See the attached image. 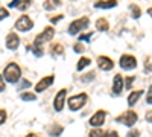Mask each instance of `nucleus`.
<instances>
[{
  "label": "nucleus",
  "instance_id": "2f4dec72",
  "mask_svg": "<svg viewBox=\"0 0 152 137\" xmlns=\"http://www.w3.org/2000/svg\"><path fill=\"white\" fill-rule=\"evenodd\" d=\"M21 3V0H12V2L8 3V8H18Z\"/></svg>",
  "mask_w": 152,
  "mask_h": 137
},
{
  "label": "nucleus",
  "instance_id": "f8f14e48",
  "mask_svg": "<svg viewBox=\"0 0 152 137\" xmlns=\"http://www.w3.org/2000/svg\"><path fill=\"white\" fill-rule=\"evenodd\" d=\"M97 67L104 72H108L114 67V61L110 58V56H105V55H100L97 56Z\"/></svg>",
  "mask_w": 152,
  "mask_h": 137
},
{
  "label": "nucleus",
  "instance_id": "423d86ee",
  "mask_svg": "<svg viewBox=\"0 0 152 137\" xmlns=\"http://www.w3.org/2000/svg\"><path fill=\"white\" fill-rule=\"evenodd\" d=\"M32 28H34V21H32V18H31L29 15H26V14L20 15V17L17 18V21H15V29L20 31V32H29Z\"/></svg>",
  "mask_w": 152,
  "mask_h": 137
},
{
  "label": "nucleus",
  "instance_id": "f257e3e1",
  "mask_svg": "<svg viewBox=\"0 0 152 137\" xmlns=\"http://www.w3.org/2000/svg\"><path fill=\"white\" fill-rule=\"evenodd\" d=\"M55 37V29L52 26H47L43 29L41 34H38L34 40V44H32V52L37 58H41L44 55V44L49 43Z\"/></svg>",
  "mask_w": 152,
  "mask_h": 137
},
{
  "label": "nucleus",
  "instance_id": "412c9836",
  "mask_svg": "<svg viewBox=\"0 0 152 137\" xmlns=\"http://www.w3.org/2000/svg\"><path fill=\"white\" fill-rule=\"evenodd\" d=\"M129 11H131V17L134 18V20H138L142 17V9H140V6L138 5H129Z\"/></svg>",
  "mask_w": 152,
  "mask_h": 137
},
{
  "label": "nucleus",
  "instance_id": "a211bd4d",
  "mask_svg": "<svg viewBox=\"0 0 152 137\" xmlns=\"http://www.w3.org/2000/svg\"><path fill=\"white\" fill-rule=\"evenodd\" d=\"M90 64H91V59H90V58H88V56H81L79 61H78V64H76V70L81 72V70H84L85 67H88Z\"/></svg>",
  "mask_w": 152,
  "mask_h": 137
},
{
  "label": "nucleus",
  "instance_id": "7c9ffc66",
  "mask_svg": "<svg viewBox=\"0 0 152 137\" xmlns=\"http://www.w3.org/2000/svg\"><path fill=\"white\" fill-rule=\"evenodd\" d=\"M126 137H140V131L138 130H131V131H128Z\"/></svg>",
  "mask_w": 152,
  "mask_h": 137
},
{
  "label": "nucleus",
  "instance_id": "c9c22d12",
  "mask_svg": "<svg viewBox=\"0 0 152 137\" xmlns=\"http://www.w3.org/2000/svg\"><path fill=\"white\" fill-rule=\"evenodd\" d=\"M5 120H6V111L5 110H0V125L5 123Z\"/></svg>",
  "mask_w": 152,
  "mask_h": 137
},
{
  "label": "nucleus",
  "instance_id": "ddd939ff",
  "mask_svg": "<svg viewBox=\"0 0 152 137\" xmlns=\"http://www.w3.org/2000/svg\"><path fill=\"white\" fill-rule=\"evenodd\" d=\"M20 46V37L15 32H11L6 35V47L9 51H17Z\"/></svg>",
  "mask_w": 152,
  "mask_h": 137
},
{
  "label": "nucleus",
  "instance_id": "aec40b11",
  "mask_svg": "<svg viewBox=\"0 0 152 137\" xmlns=\"http://www.w3.org/2000/svg\"><path fill=\"white\" fill-rule=\"evenodd\" d=\"M62 131H64V128H62L61 125H58V123H53V125L49 128V134L52 136V137H58V136H61Z\"/></svg>",
  "mask_w": 152,
  "mask_h": 137
},
{
  "label": "nucleus",
  "instance_id": "4468645a",
  "mask_svg": "<svg viewBox=\"0 0 152 137\" xmlns=\"http://www.w3.org/2000/svg\"><path fill=\"white\" fill-rule=\"evenodd\" d=\"M96 9H111L117 6V0H97L93 3Z\"/></svg>",
  "mask_w": 152,
  "mask_h": 137
},
{
  "label": "nucleus",
  "instance_id": "2eb2a0df",
  "mask_svg": "<svg viewBox=\"0 0 152 137\" xmlns=\"http://www.w3.org/2000/svg\"><path fill=\"white\" fill-rule=\"evenodd\" d=\"M143 90H135V92H131L129 96H128V105L129 107H134L137 102H138V99H140L143 96Z\"/></svg>",
  "mask_w": 152,
  "mask_h": 137
},
{
  "label": "nucleus",
  "instance_id": "4be33fe9",
  "mask_svg": "<svg viewBox=\"0 0 152 137\" xmlns=\"http://www.w3.org/2000/svg\"><path fill=\"white\" fill-rule=\"evenodd\" d=\"M94 78H96V72H93V70H91V72H88V73L82 75V76H81V81L87 84V82H91Z\"/></svg>",
  "mask_w": 152,
  "mask_h": 137
},
{
  "label": "nucleus",
  "instance_id": "6ab92c4d",
  "mask_svg": "<svg viewBox=\"0 0 152 137\" xmlns=\"http://www.w3.org/2000/svg\"><path fill=\"white\" fill-rule=\"evenodd\" d=\"M61 3H62L61 0H46V2L43 3V8H44L46 11H53V9L58 8Z\"/></svg>",
  "mask_w": 152,
  "mask_h": 137
},
{
  "label": "nucleus",
  "instance_id": "f3484780",
  "mask_svg": "<svg viewBox=\"0 0 152 137\" xmlns=\"http://www.w3.org/2000/svg\"><path fill=\"white\" fill-rule=\"evenodd\" d=\"M49 52H50L52 56H59V55H62V52H64V46H62L61 43H55L49 49Z\"/></svg>",
  "mask_w": 152,
  "mask_h": 137
},
{
  "label": "nucleus",
  "instance_id": "1a4fd4ad",
  "mask_svg": "<svg viewBox=\"0 0 152 137\" xmlns=\"http://www.w3.org/2000/svg\"><path fill=\"white\" fill-rule=\"evenodd\" d=\"M123 89H125V82H123L122 75H120V73L114 75V78H113V87H111V93H113V96H119V95H122Z\"/></svg>",
  "mask_w": 152,
  "mask_h": 137
},
{
  "label": "nucleus",
  "instance_id": "20e7f679",
  "mask_svg": "<svg viewBox=\"0 0 152 137\" xmlns=\"http://www.w3.org/2000/svg\"><path fill=\"white\" fill-rule=\"evenodd\" d=\"M88 24H90V18L88 17H81V18H76L70 23V26H69V34L70 35H78L81 31L87 29L88 28Z\"/></svg>",
  "mask_w": 152,
  "mask_h": 137
},
{
  "label": "nucleus",
  "instance_id": "cd10ccee",
  "mask_svg": "<svg viewBox=\"0 0 152 137\" xmlns=\"http://www.w3.org/2000/svg\"><path fill=\"white\" fill-rule=\"evenodd\" d=\"M102 137H120V136H119V133L116 130H110V131H105L102 134Z\"/></svg>",
  "mask_w": 152,
  "mask_h": 137
},
{
  "label": "nucleus",
  "instance_id": "58836bf2",
  "mask_svg": "<svg viewBox=\"0 0 152 137\" xmlns=\"http://www.w3.org/2000/svg\"><path fill=\"white\" fill-rule=\"evenodd\" d=\"M148 14H149V15H151V17H152V6H151V8H149V9H148Z\"/></svg>",
  "mask_w": 152,
  "mask_h": 137
},
{
  "label": "nucleus",
  "instance_id": "72a5a7b5",
  "mask_svg": "<svg viewBox=\"0 0 152 137\" xmlns=\"http://www.w3.org/2000/svg\"><path fill=\"white\" fill-rule=\"evenodd\" d=\"M6 89V84H5V79H3V75H0V93L5 92Z\"/></svg>",
  "mask_w": 152,
  "mask_h": 137
},
{
  "label": "nucleus",
  "instance_id": "a878e982",
  "mask_svg": "<svg viewBox=\"0 0 152 137\" xmlns=\"http://www.w3.org/2000/svg\"><path fill=\"white\" fill-rule=\"evenodd\" d=\"M104 131L100 130V128H93L90 133H88V137H102Z\"/></svg>",
  "mask_w": 152,
  "mask_h": 137
},
{
  "label": "nucleus",
  "instance_id": "bb28decb",
  "mask_svg": "<svg viewBox=\"0 0 152 137\" xmlns=\"http://www.w3.org/2000/svg\"><path fill=\"white\" fill-rule=\"evenodd\" d=\"M73 51H75L76 53H81V52L85 51V46H84L82 43H76V44L73 46Z\"/></svg>",
  "mask_w": 152,
  "mask_h": 137
},
{
  "label": "nucleus",
  "instance_id": "4c0bfd02",
  "mask_svg": "<svg viewBox=\"0 0 152 137\" xmlns=\"http://www.w3.org/2000/svg\"><path fill=\"white\" fill-rule=\"evenodd\" d=\"M26 137H40V136H37V134H34V133H29Z\"/></svg>",
  "mask_w": 152,
  "mask_h": 137
},
{
  "label": "nucleus",
  "instance_id": "393cba45",
  "mask_svg": "<svg viewBox=\"0 0 152 137\" xmlns=\"http://www.w3.org/2000/svg\"><path fill=\"white\" fill-rule=\"evenodd\" d=\"M134 81H135V76H126V78H123L125 89H131L132 84H134Z\"/></svg>",
  "mask_w": 152,
  "mask_h": 137
},
{
  "label": "nucleus",
  "instance_id": "0eeeda50",
  "mask_svg": "<svg viewBox=\"0 0 152 137\" xmlns=\"http://www.w3.org/2000/svg\"><path fill=\"white\" fill-rule=\"evenodd\" d=\"M119 66L123 69V70H134L137 67V58L134 55H129V53H123L120 56V61H119Z\"/></svg>",
  "mask_w": 152,
  "mask_h": 137
},
{
  "label": "nucleus",
  "instance_id": "f704fd0d",
  "mask_svg": "<svg viewBox=\"0 0 152 137\" xmlns=\"http://www.w3.org/2000/svg\"><path fill=\"white\" fill-rule=\"evenodd\" d=\"M28 87H31V81H28V79H23V81H21V85H20V90H23V89H28Z\"/></svg>",
  "mask_w": 152,
  "mask_h": 137
},
{
  "label": "nucleus",
  "instance_id": "9b49d317",
  "mask_svg": "<svg viewBox=\"0 0 152 137\" xmlns=\"http://www.w3.org/2000/svg\"><path fill=\"white\" fill-rule=\"evenodd\" d=\"M66 96H67V90H66V89H61V90L55 95V99H53V108H55V111H61L62 108H64Z\"/></svg>",
  "mask_w": 152,
  "mask_h": 137
},
{
  "label": "nucleus",
  "instance_id": "dca6fc26",
  "mask_svg": "<svg viewBox=\"0 0 152 137\" xmlns=\"http://www.w3.org/2000/svg\"><path fill=\"white\" fill-rule=\"evenodd\" d=\"M96 29H97L99 32H107V31L110 29V23H108V20L104 18V17L97 18V20H96Z\"/></svg>",
  "mask_w": 152,
  "mask_h": 137
},
{
  "label": "nucleus",
  "instance_id": "5701e85b",
  "mask_svg": "<svg viewBox=\"0 0 152 137\" xmlns=\"http://www.w3.org/2000/svg\"><path fill=\"white\" fill-rule=\"evenodd\" d=\"M20 97H21V101H37V95H34V93H28V92H24V93H21L20 95Z\"/></svg>",
  "mask_w": 152,
  "mask_h": 137
},
{
  "label": "nucleus",
  "instance_id": "b1692460",
  "mask_svg": "<svg viewBox=\"0 0 152 137\" xmlns=\"http://www.w3.org/2000/svg\"><path fill=\"white\" fill-rule=\"evenodd\" d=\"M93 32H87V34H82V35H79V43H82V41H85V43H88L91 38H93Z\"/></svg>",
  "mask_w": 152,
  "mask_h": 137
},
{
  "label": "nucleus",
  "instance_id": "39448f33",
  "mask_svg": "<svg viewBox=\"0 0 152 137\" xmlns=\"http://www.w3.org/2000/svg\"><path fill=\"white\" fill-rule=\"evenodd\" d=\"M116 120H117L119 123H122V125L131 128V127H134L135 123H137V120H138V114L135 113L134 110H128V111H125V113H122L120 116H117Z\"/></svg>",
  "mask_w": 152,
  "mask_h": 137
},
{
  "label": "nucleus",
  "instance_id": "6e6552de",
  "mask_svg": "<svg viewBox=\"0 0 152 137\" xmlns=\"http://www.w3.org/2000/svg\"><path fill=\"white\" fill-rule=\"evenodd\" d=\"M105 117H107V111L105 110H99V111H96V113L90 117L88 123H90L93 128H100L105 123Z\"/></svg>",
  "mask_w": 152,
  "mask_h": 137
},
{
  "label": "nucleus",
  "instance_id": "c756f323",
  "mask_svg": "<svg viewBox=\"0 0 152 137\" xmlns=\"http://www.w3.org/2000/svg\"><path fill=\"white\" fill-rule=\"evenodd\" d=\"M8 17H9V11L6 8H0V21L8 18Z\"/></svg>",
  "mask_w": 152,
  "mask_h": 137
},
{
  "label": "nucleus",
  "instance_id": "9d476101",
  "mask_svg": "<svg viewBox=\"0 0 152 137\" xmlns=\"http://www.w3.org/2000/svg\"><path fill=\"white\" fill-rule=\"evenodd\" d=\"M53 81H55V76H53V75L41 78L40 81H38V82L35 84V93H43L44 90H47L49 87L53 84Z\"/></svg>",
  "mask_w": 152,
  "mask_h": 137
},
{
  "label": "nucleus",
  "instance_id": "f03ea898",
  "mask_svg": "<svg viewBox=\"0 0 152 137\" xmlns=\"http://www.w3.org/2000/svg\"><path fill=\"white\" fill-rule=\"evenodd\" d=\"M20 76H21V69H20V66L17 63H9L3 70V79L9 84L18 82Z\"/></svg>",
  "mask_w": 152,
  "mask_h": 137
},
{
  "label": "nucleus",
  "instance_id": "c85d7f7f",
  "mask_svg": "<svg viewBox=\"0 0 152 137\" xmlns=\"http://www.w3.org/2000/svg\"><path fill=\"white\" fill-rule=\"evenodd\" d=\"M32 5V0H24V2L23 3H20V6H18V9L20 11H26L29 6Z\"/></svg>",
  "mask_w": 152,
  "mask_h": 137
},
{
  "label": "nucleus",
  "instance_id": "e433bc0d",
  "mask_svg": "<svg viewBox=\"0 0 152 137\" xmlns=\"http://www.w3.org/2000/svg\"><path fill=\"white\" fill-rule=\"evenodd\" d=\"M146 102H148L149 105H152V95H148V97H146Z\"/></svg>",
  "mask_w": 152,
  "mask_h": 137
},
{
  "label": "nucleus",
  "instance_id": "473e14b6",
  "mask_svg": "<svg viewBox=\"0 0 152 137\" xmlns=\"http://www.w3.org/2000/svg\"><path fill=\"white\" fill-rule=\"evenodd\" d=\"M62 18H64V15H62V14H58V15H55V17H52V18H50V23H58V21H61Z\"/></svg>",
  "mask_w": 152,
  "mask_h": 137
},
{
  "label": "nucleus",
  "instance_id": "7ed1b4c3",
  "mask_svg": "<svg viewBox=\"0 0 152 137\" xmlns=\"http://www.w3.org/2000/svg\"><path fill=\"white\" fill-rule=\"evenodd\" d=\"M88 101V95L87 93H79L76 96H70L69 101H67V105L70 108V111H79Z\"/></svg>",
  "mask_w": 152,
  "mask_h": 137
}]
</instances>
